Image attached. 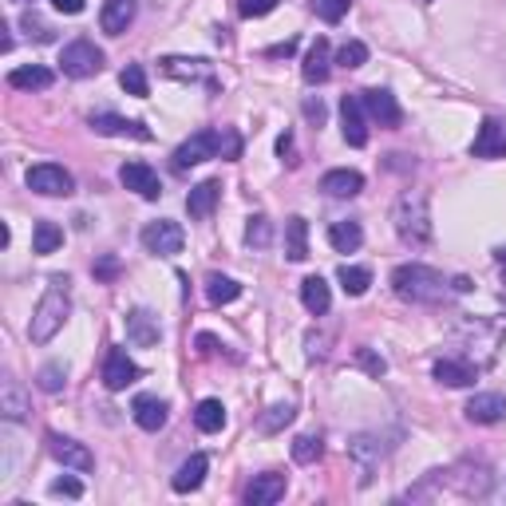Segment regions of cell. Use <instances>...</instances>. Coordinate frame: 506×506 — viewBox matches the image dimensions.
Segmentation results:
<instances>
[{"label": "cell", "instance_id": "obj_27", "mask_svg": "<svg viewBox=\"0 0 506 506\" xmlns=\"http://www.w3.org/2000/svg\"><path fill=\"white\" fill-rule=\"evenodd\" d=\"M435 380L447 384V388H467V384L478 380V368L467 364V361H451V356H447V361L435 364Z\"/></svg>", "mask_w": 506, "mask_h": 506}, {"label": "cell", "instance_id": "obj_48", "mask_svg": "<svg viewBox=\"0 0 506 506\" xmlns=\"http://www.w3.org/2000/svg\"><path fill=\"white\" fill-rule=\"evenodd\" d=\"M278 154H281V162L297 167V143H293V131H285L281 139H278Z\"/></svg>", "mask_w": 506, "mask_h": 506}, {"label": "cell", "instance_id": "obj_34", "mask_svg": "<svg viewBox=\"0 0 506 506\" xmlns=\"http://www.w3.org/2000/svg\"><path fill=\"white\" fill-rule=\"evenodd\" d=\"M206 297H210V305H229V301L242 297V285H237L234 278H222V273H210L206 278Z\"/></svg>", "mask_w": 506, "mask_h": 506}, {"label": "cell", "instance_id": "obj_14", "mask_svg": "<svg viewBox=\"0 0 506 506\" xmlns=\"http://www.w3.org/2000/svg\"><path fill=\"white\" fill-rule=\"evenodd\" d=\"M139 16V0H104L99 8V29L107 36H123Z\"/></svg>", "mask_w": 506, "mask_h": 506}, {"label": "cell", "instance_id": "obj_45", "mask_svg": "<svg viewBox=\"0 0 506 506\" xmlns=\"http://www.w3.org/2000/svg\"><path fill=\"white\" fill-rule=\"evenodd\" d=\"M273 8H278V0H237V12H242L245 21H257V16H270Z\"/></svg>", "mask_w": 506, "mask_h": 506}, {"label": "cell", "instance_id": "obj_26", "mask_svg": "<svg viewBox=\"0 0 506 506\" xmlns=\"http://www.w3.org/2000/svg\"><path fill=\"white\" fill-rule=\"evenodd\" d=\"M218 198H222V187H218V182H198V187L187 195V214H190V218H198V222H202V218L214 214Z\"/></svg>", "mask_w": 506, "mask_h": 506}, {"label": "cell", "instance_id": "obj_40", "mask_svg": "<svg viewBox=\"0 0 506 506\" xmlns=\"http://www.w3.org/2000/svg\"><path fill=\"white\" fill-rule=\"evenodd\" d=\"M348 8H353V0H312V12L325 24H340L348 16Z\"/></svg>", "mask_w": 506, "mask_h": 506}, {"label": "cell", "instance_id": "obj_56", "mask_svg": "<svg viewBox=\"0 0 506 506\" xmlns=\"http://www.w3.org/2000/svg\"><path fill=\"white\" fill-rule=\"evenodd\" d=\"M16 4H29V0H16Z\"/></svg>", "mask_w": 506, "mask_h": 506}, {"label": "cell", "instance_id": "obj_37", "mask_svg": "<svg viewBox=\"0 0 506 506\" xmlns=\"http://www.w3.org/2000/svg\"><path fill=\"white\" fill-rule=\"evenodd\" d=\"M245 242H250V250H265V245H273V222L265 214H253L250 226H245Z\"/></svg>", "mask_w": 506, "mask_h": 506}, {"label": "cell", "instance_id": "obj_38", "mask_svg": "<svg viewBox=\"0 0 506 506\" xmlns=\"http://www.w3.org/2000/svg\"><path fill=\"white\" fill-rule=\"evenodd\" d=\"M293 416H297V411H293V403H278V408H270L261 419H257V427H261L265 435H278L281 427H289V423H293Z\"/></svg>", "mask_w": 506, "mask_h": 506}, {"label": "cell", "instance_id": "obj_51", "mask_svg": "<svg viewBox=\"0 0 506 506\" xmlns=\"http://www.w3.org/2000/svg\"><path fill=\"white\" fill-rule=\"evenodd\" d=\"M305 115L320 127V123H325V104H320V99H309V104H305Z\"/></svg>", "mask_w": 506, "mask_h": 506}, {"label": "cell", "instance_id": "obj_43", "mask_svg": "<svg viewBox=\"0 0 506 506\" xmlns=\"http://www.w3.org/2000/svg\"><path fill=\"white\" fill-rule=\"evenodd\" d=\"M218 159H226V162L242 159V135H237L234 127H222V131H218Z\"/></svg>", "mask_w": 506, "mask_h": 506}, {"label": "cell", "instance_id": "obj_42", "mask_svg": "<svg viewBox=\"0 0 506 506\" xmlns=\"http://www.w3.org/2000/svg\"><path fill=\"white\" fill-rule=\"evenodd\" d=\"M320 451H325V447H320V439H317V435H297V439H293V459H297L301 467L317 463Z\"/></svg>", "mask_w": 506, "mask_h": 506}, {"label": "cell", "instance_id": "obj_10", "mask_svg": "<svg viewBox=\"0 0 506 506\" xmlns=\"http://www.w3.org/2000/svg\"><path fill=\"white\" fill-rule=\"evenodd\" d=\"M48 451L56 463L71 467V471H91V467H95V455H91L84 444H76V439H68V435H56V431L48 435Z\"/></svg>", "mask_w": 506, "mask_h": 506}, {"label": "cell", "instance_id": "obj_3", "mask_svg": "<svg viewBox=\"0 0 506 506\" xmlns=\"http://www.w3.org/2000/svg\"><path fill=\"white\" fill-rule=\"evenodd\" d=\"M392 226L403 245H427L431 242V214H427V195L423 190H403L392 206Z\"/></svg>", "mask_w": 506, "mask_h": 506}, {"label": "cell", "instance_id": "obj_49", "mask_svg": "<svg viewBox=\"0 0 506 506\" xmlns=\"http://www.w3.org/2000/svg\"><path fill=\"white\" fill-rule=\"evenodd\" d=\"M325 344H328V336H325V333H309V336H305V356H309V361L325 356Z\"/></svg>", "mask_w": 506, "mask_h": 506}, {"label": "cell", "instance_id": "obj_53", "mask_svg": "<svg viewBox=\"0 0 506 506\" xmlns=\"http://www.w3.org/2000/svg\"><path fill=\"white\" fill-rule=\"evenodd\" d=\"M198 348H202V356H210V353H218V340L210 333H198Z\"/></svg>", "mask_w": 506, "mask_h": 506}, {"label": "cell", "instance_id": "obj_13", "mask_svg": "<svg viewBox=\"0 0 506 506\" xmlns=\"http://www.w3.org/2000/svg\"><path fill=\"white\" fill-rule=\"evenodd\" d=\"M475 159H502L506 154V119H483L475 143H471Z\"/></svg>", "mask_w": 506, "mask_h": 506}, {"label": "cell", "instance_id": "obj_9", "mask_svg": "<svg viewBox=\"0 0 506 506\" xmlns=\"http://www.w3.org/2000/svg\"><path fill=\"white\" fill-rule=\"evenodd\" d=\"M139 364L131 361V356L123 353V348H112V353L104 356V384L112 392H123V388H131L135 380H139Z\"/></svg>", "mask_w": 506, "mask_h": 506}, {"label": "cell", "instance_id": "obj_46", "mask_svg": "<svg viewBox=\"0 0 506 506\" xmlns=\"http://www.w3.org/2000/svg\"><path fill=\"white\" fill-rule=\"evenodd\" d=\"M52 494H56V499H84V483H79V478H56V483H52Z\"/></svg>", "mask_w": 506, "mask_h": 506}, {"label": "cell", "instance_id": "obj_35", "mask_svg": "<svg viewBox=\"0 0 506 506\" xmlns=\"http://www.w3.org/2000/svg\"><path fill=\"white\" fill-rule=\"evenodd\" d=\"M63 245V229L56 222H36L32 229V253H56Z\"/></svg>", "mask_w": 506, "mask_h": 506}, {"label": "cell", "instance_id": "obj_52", "mask_svg": "<svg viewBox=\"0 0 506 506\" xmlns=\"http://www.w3.org/2000/svg\"><path fill=\"white\" fill-rule=\"evenodd\" d=\"M115 273H119V261H115V257H104V261L95 265V278H115Z\"/></svg>", "mask_w": 506, "mask_h": 506}, {"label": "cell", "instance_id": "obj_50", "mask_svg": "<svg viewBox=\"0 0 506 506\" xmlns=\"http://www.w3.org/2000/svg\"><path fill=\"white\" fill-rule=\"evenodd\" d=\"M52 8L63 12V16H79L84 12V0H52Z\"/></svg>", "mask_w": 506, "mask_h": 506}, {"label": "cell", "instance_id": "obj_39", "mask_svg": "<svg viewBox=\"0 0 506 506\" xmlns=\"http://www.w3.org/2000/svg\"><path fill=\"white\" fill-rule=\"evenodd\" d=\"M21 29L29 32L32 40H40V44H52V40H56V29H52V24L44 21V16L36 12V8H29V12L21 16Z\"/></svg>", "mask_w": 506, "mask_h": 506}, {"label": "cell", "instance_id": "obj_5", "mask_svg": "<svg viewBox=\"0 0 506 506\" xmlns=\"http://www.w3.org/2000/svg\"><path fill=\"white\" fill-rule=\"evenodd\" d=\"M24 182H29V190H36V195H44V198H68L71 190H76V178H71V174L63 170V167H56V162H40V167H29Z\"/></svg>", "mask_w": 506, "mask_h": 506}, {"label": "cell", "instance_id": "obj_18", "mask_svg": "<svg viewBox=\"0 0 506 506\" xmlns=\"http://www.w3.org/2000/svg\"><path fill=\"white\" fill-rule=\"evenodd\" d=\"M29 411H32V403H29V395H24L21 380L4 376V384H0V416L8 423H21V419H29Z\"/></svg>", "mask_w": 506, "mask_h": 506}, {"label": "cell", "instance_id": "obj_20", "mask_svg": "<svg viewBox=\"0 0 506 506\" xmlns=\"http://www.w3.org/2000/svg\"><path fill=\"white\" fill-rule=\"evenodd\" d=\"M167 411H170L167 400H159V395H135V403H131V416L143 431H159L167 423Z\"/></svg>", "mask_w": 506, "mask_h": 506}, {"label": "cell", "instance_id": "obj_19", "mask_svg": "<svg viewBox=\"0 0 506 506\" xmlns=\"http://www.w3.org/2000/svg\"><path fill=\"white\" fill-rule=\"evenodd\" d=\"M278 499H285V475H278V471L257 475L253 483L245 486V502L250 506H273Z\"/></svg>", "mask_w": 506, "mask_h": 506}, {"label": "cell", "instance_id": "obj_31", "mask_svg": "<svg viewBox=\"0 0 506 506\" xmlns=\"http://www.w3.org/2000/svg\"><path fill=\"white\" fill-rule=\"evenodd\" d=\"M348 451H353V459L361 463V483H368V478H372V467L380 463V444H376L372 435H356L353 444H348Z\"/></svg>", "mask_w": 506, "mask_h": 506}, {"label": "cell", "instance_id": "obj_22", "mask_svg": "<svg viewBox=\"0 0 506 506\" xmlns=\"http://www.w3.org/2000/svg\"><path fill=\"white\" fill-rule=\"evenodd\" d=\"M328 63H333V52H328V40L325 36H317V44L309 48L305 63H301V76H305V84H325L328 79Z\"/></svg>", "mask_w": 506, "mask_h": 506}, {"label": "cell", "instance_id": "obj_12", "mask_svg": "<svg viewBox=\"0 0 506 506\" xmlns=\"http://www.w3.org/2000/svg\"><path fill=\"white\" fill-rule=\"evenodd\" d=\"M91 131L95 135H115V139H139V143L151 139V131H146L139 119H123V115H112V112L91 115Z\"/></svg>", "mask_w": 506, "mask_h": 506}, {"label": "cell", "instance_id": "obj_33", "mask_svg": "<svg viewBox=\"0 0 506 506\" xmlns=\"http://www.w3.org/2000/svg\"><path fill=\"white\" fill-rule=\"evenodd\" d=\"M336 281L348 297H361V293H368V285H372V270H364V265H340Z\"/></svg>", "mask_w": 506, "mask_h": 506}, {"label": "cell", "instance_id": "obj_25", "mask_svg": "<svg viewBox=\"0 0 506 506\" xmlns=\"http://www.w3.org/2000/svg\"><path fill=\"white\" fill-rule=\"evenodd\" d=\"M56 84V76H52L48 68H40V63H29V68H12L8 71V87L16 91H44Z\"/></svg>", "mask_w": 506, "mask_h": 506}, {"label": "cell", "instance_id": "obj_1", "mask_svg": "<svg viewBox=\"0 0 506 506\" xmlns=\"http://www.w3.org/2000/svg\"><path fill=\"white\" fill-rule=\"evenodd\" d=\"M392 289L395 297L411 301V305H439L447 297V278L439 270H431V265L408 261L392 270Z\"/></svg>", "mask_w": 506, "mask_h": 506}, {"label": "cell", "instance_id": "obj_4", "mask_svg": "<svg viewBox=\"0 0 506 506\" xmlns=\"http://www.w3.org/2000/svg\"><path fill=\"white\" fill-rule=\"evenodd\" d=\"M60 68H63V76H71V79L99 76V71H104V48H95L91 40H71L60 56Z\"/></svg>", "mask_w": 506, "mask_h": 506}, {"label": "cell", "instance_id": "obj_23", "mask_svg": "<svg viewBox=\"0 0 506 506\" xmlns=\"http://www.w3.org/2000/svg\"><path fill=\"white\" fill-rule=\"evenodd\" d=\"M162 71H167L170 79H190V84H195V79H206L210 87H218L214 84V76H210V63L206 60H187V56H167L162 60Z\"/></svg>", "mask_w": 506, "mask_h": 506}, {"label": "cell", "instance_id": "obj_30", "mask_svg": "<svg viewBox=\"0 0 506 506\" xmlns=\"http://www.w3.org/2000/svg\"><path fill=\"white\" fill-rule=\"evenodd\" d=\"M361 242H364L361 222H333V226H328V245H333L336 253H353V250H361Z\"/></svg>", "mask_w": 506, "mask_h": 506}, {"label": "cell", "instance_id": "obj_57", "mask_svg": "<svg viewBox=\"0 0 506 506\" xmlns=\"http://www.w3.org/2000/svg\"><path fill=\"white\" fill-rule=\"evenodd\" d=\"M502 270H506V261H502ZM502 278H506V273H502Z\"/></svg>", "mask_w": 506, "mask_h": 506}, {"label": "cell", "instance_id": "obj_7", "mask_svg": "<svg viewBox=\"0 0 506 506\" xmlns=\"http://www.w3.org/2000/svg\"><path fill=\"white\" fill-rule=\"evenodd\" d=\"M361 104H364L368 119H376L380 127H400L403 123V112H400V104H395V95H392L388 87H368V91H361Z\"/></svg>", "mask_w": 506, "mask_h": 506}, {"label": "cell", "instance_id": "obj_55", "mask_svg": "<svg viewBox=\"0 0 506 506\" xmlns=\"http://www.w3.org/2000/svg\"><path fill=\"white\" fill-rule=\"evenodd\" d=\"M494 257H499V261H506V245H502V250H499V253H494Z\"/></svg>", "mask_w": 506, "mask_h": 506}, {"label": "cell", "instance_id": "obj_24", "mask_svg": "<svg viewBox=\"0 0 506 506\" xmlns=\"http://www.w3.org/2000/svg\"><path fill=\"white\" fill-rule=\"evenodd\" d=\"M206 471H210V459L206 455H190L187 463L178 467V475L170 478V486L178 494H190V491H198V486L206 483Z\"/></svg>", "mask_w": 506, "mask_h": 506}, {"label": "cell", "instance_id": "obj_36", "mask_svg": "<svg viewBox=\"0 0 506 506\" xmlns=\"http://www.w3.org/2000/svg\"><path fill=\"white\" fill-rule=\"evenodd\" d=\"M119 84H123V91H127V95H135V99H146V95H151V84H146L143 63H127L123 76H119Z\"/></svg>", "mask_w": 506, "mask_h": 506}, {"label": "cell", "instance_id": "obj_8", "mask_svg": "<svg viewBox=\"0 0 506 506\" xmlns=\"http://www.w3.org/2000/svg\"><path fill=\"white\" fill-rule=\"evenodd\" d=\"M206 159H218V131H198L190 135L187 143L174 151V170H187V167H198Z\"/></svg>", "mask_w": 506, "mask_h": 506}, {"label": "cell", "instance_id": "obj_29", "mask_svg": "<svg viewBox=\"0 0 506 506\" xmlns=\"http://www.w3.org/2000/svg\"><path fill=\"white\" fill-rule=\"evenodd\" d=\"M285 257H289V261H305L309 257V222L305 218H289V222H285Z\"/></svg>", "mask_w": 506, "mask_h": 506}, {"label": "cell", "instance_id": "obj_44", "mask_svg": "<svg viewBox=\"0 0 506 506\" xmlns=\"http://www.w3.org/2000/svg\"><path fill=\"white\" fill-rule=\"evenodd\" d=\"M63 376H68V372H63V364H44L40 376H36V384H40L44 392H60L63 388Z\"/></svg>", "mask_w": 506, "mask_h": 506}, {"label": "cell", "instance_id": "obj_47", "mask_svg": "<svg viewBox=\"0 0 506 506\" xmlns=\"http://www.w3.org/2000/svg\"><path fill=\"white\" fill-rule=\"evenodd\" d=\"M356 361H361V368H364V372H372V376H384V372H388L384 356H376L372 348H356Z\"/></svg>", "mask_w": 506, "mask_h": 506}, {"label": "cell", "instance_id": "obj_11", "mask_svg": "<svg viewBox=\"0 0 506 506\" xmlns=\"http://www.w3.org/2000/svg\"><path fill=\"white\" fill-rule=\"evenodd\" d=\"M340 123H344V143L348 146H368V112L361 95L340 99Z\"/></svg>", "mask_w": 506, "mask_h": 506}, {"label": "cell", "instance_id": "obj_2", "mask_svg": "<svg viewBox=\"0 0 506 506\" xmlns=\"http://www.w3.org/2000/svg\"><path fill=\"white\" fill-rule=\"evenodd\" d=\"M68 317H71L68 278H52L48 289H44V297H40V305H36V312H32V325H29L32 344H48V340L68 325Z\"/></svg>", "mask_w": 506, "mask_h": 506}, {"label": "cell", "instance_id": "obj_28", "mask_svg": "<svg viewBox=\"0 0 506 506\" xmlns=\"http://www.w3.org/2000/svg\"><path fill=\"white\" fill-rule=\"evenodd\" d=\"M301 305H305L312 317H325L328 305H333L328 281H325V278H305V281H301Z\"/></svg>", "mask_w": 506, "mask_h": 506}, {"label": "cell", "instance_id": "obj_21", "mask_svg": "<svg viewBox=\"0 0 506 506\" xmlns=\"http://www.w3.org/2000/svg\"><path fill=\"white\" fill-rule=\"evenodd\" d=\"M320 190H325L328 198H356L364 190V174L361 170H328L325 178H320Z\"/></svg>", "mask_w": 506, "mask_h": 506}, {"label": "cell", "instance_id": "obj_32", "mask_svg": "<svg viewBox=\"0 0 506 506\" xmlns=\"http://www.w3.org/2000/svg\"><path fill=\"white\" fill-rule=\"evenodd\" d=\"M195 427L202 431V435H214V431L226 427V408L222 400H202L195 408Z\"/></svg>", "mask_w": 506, "mask_h": 506}, {"label": "cell", "instance_id": "obj_17", "mask_svg": "<svg viewBox=\"0 0 506 506\" xmlns=\"http://www.w3.org/2000/svg\"><path fill=\"white\" fill-rule=\"evenodd\" d=\"M463 411L471 423H502L506 419V395L502 392H478Z\"/></svg>", "mask_w": 506, "mask_h": 506}, {"label": "cell", "instance_id": "obj_41", "mask_svg": "<svg viewBox=\"0 0 506 506\" xmlns=\"http://www.w3.org/2000/svg\"><path fill=\"white\" fill-rule=\"evenodd\" d=\"M336 63H340V68H348V71L364 68V63H368V44H361V40H348L344 48L336 52Z\"/></svg>", "mask_w": 506, "mask_h": 506}, {"label": "cell", "instance_id": "obj_15", "mask_svg": "<svg viewBox=\"0 0 506 506\" xmlns=\"http://www.w3.org/2000/svg\"><path fill=\"white\" fill-rule=\"evenodd\" d=\"M119 182H123L127 190H135L139 198H146V202H154V198L162 195L159 174L146 167V162H123V170H119Z\"/></svg>", "mask_w": 506, "mask_h": 506}, {"label": "cell", "instance_id": "obj_54", "mask_svg": "<svg viewBox=\"0 0 506 506\" xmlns=\"http://www.w3.org/2000/svg\"><path fill=\"white\" fill-rule=\"evenodd\" d=\"M293 48H297V44H293V40H285V44H278V48H270V52H265V56H293Z\"/></svg>", "mask_w": 506, "mask_h": 506}, {"label": "cell", "instance_id": "obj_6", "mask_svg": "<svg viewBox=\"0 0 506 506\" xmlns=\"http://www.w3.org/2000/svg\"><path fill=\"white\" fill-rule=\"evenodd\" d=\"M182 242H187V234H182V226L178 222H151L143 229V245H146V253H154V257H174V253H182Z\"/></svg>", "mask_w": 506, "mask_h": 506}, {"label": "cell", "instance_id": "obj_16", "mask_svg": "<svg viewBox=\"0 0 506 506\" xmlns=\"http://www.w3.org/2000/svg\"><path fill=\"white\" fill-rule=\"evenodd\" d=\"M127 336H131V344H139V348H154V344L162 340L159 317H154L151 309H135V312H127Z\"/></svg>", "mask_w": 506, "mask_h": 506}]
</instances>
